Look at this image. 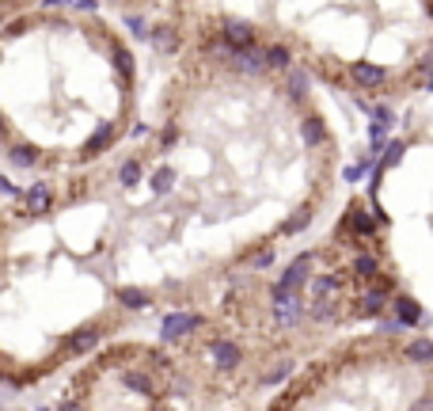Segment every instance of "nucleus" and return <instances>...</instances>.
Returning <instances> with one entry per match:
<instances>
[{"mask_svg": "<svg viewBox=\"0 0 433 411\" xmlns=\"http://www.w3.org/2000/svg\"><path fill=\"white\" fill-rule=\"evenodd\" d=\"M308 267H312V259H308V255L293 259V267H289L285 274L278 278L274 293H270V297H274V305H289V301H293V293H297V289L308 282Z\"/></svg>", "mask_w": 433, "mask_h": 411, "instance_id": "f257e3e1", "label": "nucleus"}, {"mask_svg": "<svg viewBox=\"0 0 433 411\" xmlns=\"http://www.w3.org/2000/svg\"><path fill=\"white\" fill-rule=\"evenodd\" d=\"M194 328H202V316H190V312H172L164 320V343H179L183 335H190Z\"/></svg>", "mask_w": 433, "mask_h": 411, "instance_id": "f03ea898", "label": "nucleus"}, {"mask_svg": "<svg viewBox=\"0 0 433 411\" xmlns=\"http://www.w3.org/2000/svg\"><path fill=\"white\" fill-rule=\"evenodd\" d=\"M209 358H213L216 369H236L243 362V350L236 347V343H228V339H216L209 347Z\"/></svg>", "mask_w": 433, "mask_h": 411, "instance_id": "7ed1b4c3", "label": "nucleus"}, {"mask_svg": "<svg viewBox=\"0 0 433 411\" xmlns=\"http://www.w3.org/2000/svg\"><path fill=\"white\" fill-rule=\"evenodd\" d=\"M232 65H236L240 72H247V77H262V72L270 69L266 53H255L251 46H243V50H236V58H232Z\"/></svg>", "mask_w": 433, "mask_h": 411, "instance_id": "20e7f679", "label": "nucleus"}, {"mask_svg": "<svg viewBox=\"0 0 433 411\" xmlns=\"http://www.w3.org/2000/svg\"><path fill=\"white\" fill-rule=\"evenodd\" d=\"M354 80L365 84V88H380V84L388 80V69H384V65H373V61H357L354 65Z\"/></svg>", "mask_w": 433, "mask_h": 411, "instance_id": "39448f33", "label": "nucleus"}, {"mask_svg": "<svg viewBox=\"0 0 433 411\" xmlns=\"http://www.w3.org/2000/svg\"><path fill=\"white\" fill-rule=\"evenodd\" d=\"M224 39H228L232 50H243V46H251V42H255V27H251V23H243V20H232L228 27H224Z\"/></svg>", "mask_w": 433, "mask_h": 411, "instance_id": "423d86ee", "label": "nucleus"}, {"mask_svg": "<svg viewBox=\"0 0 433 411\" xmlns=\"http://www.w3.org/2000/svg\"><path fill=\"white\" fill-rule=\"evenodd\" d=\"M27 210L31 213H50L53 210V191L46 183H34L31 191H27Z\"/></svg>", "mask_w": 433, "mask_h": 411, "instance_id": "0eeeda50", "label": "nucleus"}, {"mask_svg": "<svg viewBox=\"0 0 433 411\" xmlns=\"http://www.w3.org/2000/svg\"><path fill=\"white\" fill-rule=\"evenodd\" d=\"M99 335H103L99 328H80V331L69 339V350H72V354H88V350L99 343Z\"/></svg>", "mask_w": 433, "mask_h": 411, "instance_id": "6e6552de", "label": "nucleus"}, {"mask_svg": "<svg viewBox=\"0 0 433 411\" xmlns=\"http://www.w3.org/2000/svg\"><path fill=\"white\" fill-rule=\"evenodd\" d=\"M395 316H399L407 328H414V324L422 320V308H418V301H411V297H395Z\"/></svg>", "mask_w": 433, "mask_h": 411, "instance_id": "1a4fd4ad", "label": "nucleus"}, {"mask_svg": "<svg viewBox=\"0 0 433 411\" xmlns=\"http://www.w3.org/2000/svg\"><path fill=\"white\" fill-rule=\"evenodd\" d=\"M384 305H388V289H384V286H376V289H369V293L361 297V312L365 316H380Z\"/></svg>", "mask_w": 433, "mask_h": 411, "instance_id": "9d476101", "label": "nucleus"}, {"mask_svg": "<svg viewBox=\"0 0 433 411\" xmlns=\"http://www.w3.org/2000/svg\"><path fill=\"white\" fill-rule=\"evenodd\" d=\"M118 301L126 305V308H145V305H153V297L145 293V289H134V286H122L118 289Z\"/></svg>", "mask_w": 433, "mask_h": 411, "instance_id": "9b49d317", "label": "nucleus"}, {"mask_svg": "<svg viewBox=\"0 0 433 411\" xmlns=\"http://www.w3.org/2000/svg\"><path fill=\"white\" fill-rule=\"evenodd\" d=\"M115 141V129L110 126H99L96 134L88 137V156H99V153H107V145Z\"/></svg>", "mask_w": 433, "mask_h": 411, "instance_id": "f8f14e48", "label": "nucleus"}, {"mask_svg": "<svg viewBox=\"0 0 433 411\" xmlns=\"http://www.w3.org/2000/svg\"><path fill=\"white\" fill-rule=\"evenodd\" d=\"M8 160H12L15 167H31L34 160H39V148H34V145H12Z\"/></svg>", "mask_w": 433, "mask_h": 411, "instance_id": "ddd939ff", "label": "nucleus"}, {"mask_svg": "<svg viewBox=\"0 0 433 411\" xmlns=\"http://www.w3.org/2000/svg\"><path fill=\"white\" fill-rule=\"evenodd\" d=\"M300 137H304V145H319L327 137V129L319 118H304V126H300Z\"/></svg>", "mask_w": 433, "mask_h": 411, "instance_id": "4468645a", "label": "nucleus"}, {"mask_svg": "<svg viewBox=\"0 0 433 411\" xmlns=\"http://www.w3.org/2000/svg\"><path fill=\"white\" fill-rule=\"evenodd\" d=\"M122 385H126V388H134V392H141V396H153V381H148L145 373H134V369H129V373H122Z\"/></svg>", "mask_w": 433, "mask_h": 411, "instance_id": "2eb2a0df", "label": "nucleus"}, {"mask_svg": "<svg viewBox=\"0 0 433 411\" xmlns=\"http://www.w3.org/2000/svg\"><path fill=\"white\" fill-rule=\"evenodd\" d=\"M407 358H411V362H422V366H426V362H433V343H429V339L411 343V347H407Z\"/></svg>", "mask_w": 433, "mask_h": 411, "instance_id": "dca6fc26", "label": "nucleus"}, {"mask_svg": "<svg viewBox=\"0 0 433 411\" xmlns=\"http://www.w3.org/2000/svg\"><path fill=\"white\" fill-rule=\"evenodd\" d=\"M118 179H122V186H137L141 183V160H126L118 167Z\"/></svg>", "mask_w": 433, "mask_h": 411, "instance_id": "f3484780", "label": "nucleus"}, {"mask_svg": "<svg viewBox=\"0 0 433 411\" xmlns=\"http://www.w3.org/2000/svg\"><path fill=\"white\" fill-rule=\"evenodd\" d=\"M354 274L365 278V282H369V278H376V259H373V255H357V259H354Z\"/></svg>", "mask_w": 433, "mask_h": 411, "instance_id": "a211bd4d", "label": "nucleus"}, {"mask_svg": "<svg viewBox=\"0 0 433 411\" xmlns=\"http://www.w3.org/2000/svg\"><path fill=\"white\" fill-rule=\"evenodd\" d=\"M308 221H312V210L304 206V210H297L293 217H289L285 225H281V232H300V229H308Z\"/></svg>", "mask_w": 433, "mask_h": 411, "instance_id": "6ab92c4d", "label": "nucleus"}, {"mask_svg": "<svg viewBox=\"0 0 433 411\" xmlns=\"http://www.w3.org/2000/svg\"><path fill=\"white\" fill-rule=\"evenodd\" d=\"M338 286H342V282H338L335 274H323V278H316V282H312V293L327 297V293H338Z\"/></svg>", "mask_w": 433, "mask_h": 411, "instance_id": "aec40b11", "label": "nucleus"}, {"mask_svg": "<svg viewBox=\"0 0 433 411\" xmlns=\"http://www.w3.org/2000/svg\"><path fill=\"white\" fill-rule=\"evenodd\" d=\"M172 183H175V172H172V167H160V172L153 175V191H156V194H167V191H172Z\"/></svg>", "mask_w": 433, "mask_h": 411, "instance_id": "412c9836", "label": "nucleus"}, {"mask_svg": "<svg viewBox=\"0 0 433 411\" xmlns=\"http://www.w3.org/2000/svg\"><path fill=\"white\" fill-rule=\"evenodd\" d=\"M304 91H308V77H304L300 69H293V72H289V96H293V99H304Z\"/></svg>", "mask_w": 433, "mask_h": 411, "instance_id": "4be33fe9", "label": "nucleus"}, {"mask_svg": "<svg viewBox=\"0 0 433 411\" xmlns=\"http://www.w3.org/2000/svg\"><path fill=\"white\" fill-rule=\"evenodd\" d=\"M403 148H407L403 141H392L388 145V153H384V160H380V172H388V167H395V164L403 160Z\"/></svg>", "mask_w": 433, "mask_h": 411, "instance_id": "5701e85b", "label": "nucleus"}, {"mask_svg": "<svg viewBox=\"0 0 433 411\" xmlns=\"http://www.w3.org/2000/svg\"><path fill=\"white\" fill-rule=\"evenodd\" d=\"M266 61H270V69H285V65H289V50H285V46H270Z\"/></svg>", "mask_w": 433, "mask_h": 411, "instance_id": "b1692460", "label": "nucleus"}, {"mask_svg": "<svg viewBox=\"0 0 433 411\" xmlns=\"http://www.w3.org/2000/svg\"><path fill=\"white\" fill-rule=\"evenodd\" d=\"M153 42L160 46V50H175V31L172 27H160V31L153 34Z\"/></svg>", "mask_w": 433, "mask_h": 411, "instance_id": "393cba45", "label": "nucleus"}, {"mask_svg": "<svg viewBox=\"0 0 433 411\" xmlns=\"http://www.w3.org/2000/svg\"><path fill=\"white\" fill-rule=\"evenodd\" d=\"M350 221H354V229H357V232H365V236L373 232V221H369V213H365L361 206H354V217H350Z\"/></svg>", "mask_w": 433, "mask_h": 411, "instance_id": "a878e982", "label": "nucleus"}, {"mask_svg": "<svg viewBox=\"0 0 433 411\" xmlns=\"http://www.w3.org/2000/svg\"><path fill=\"white\" fill-rule=\"evenodd\" d=\"M115 65H118L122 72H126V77H134V61H129V50H122V46H118V50H115Z\"/></svg>", "mask_w": 433, "mask_h": 411, "instance_id": "bb28decb", "label": "nucleus"}, {"mask_svg": "<svg viewBox=\"0 0 433 411\" xmlns=\"http://www.w3.org/2000/svg\"><path fill=\"white\" fill-rule=\"evenodd\" d=\"M289 369H293V362H285V366H278L274 373H266V385H274V381H281V377H285Z\"/></svg>", "mask_w": 433, "mask_h": 411, "instance_id": "cd10ccee", "label": "nucleus"}, {"mask_svg": "<svg viewBox=\"0 0 433 411\" xmlns=\"http://www.w3.org/2000/svg\"><path fill=\"white\" fill-rule=\"evenodd\" d=\"M274 263V251H262V255H255V267H270Z\"/></svg>", "mask_w": 433, "mask_h": 411, "instance_id": "c85d7f7f", "label": "nucleus"}, {"mask_svg": "<svg viewBox=\"0 0 433 411\" xmlns=\"http://www.w3.org/2000/svg\"><path fill=\"white\" fill-rule=\"evenodd\" d=\"M129 31H134L137 39H145V23H141V20H129Z\"/></svg>", "mask_w": 433, "mask_h": 411, "instance_id": "c756f323", "label": "nucleus"}, {"mask_svg": "<svg viewBox=\"0 0 433 411\" xmlns=\"http://www.w3.org/2000/svg\"><path fill=\"white\" fill-rule=\"evenodd\" d=\"M69 4H77V8H84V12H91V8H96V0H69Z\"/></svg>", "mask_w": 433, "mask_h": 411, "instance_id": "7c9ffc66", "label": "nucleus"}, {"mask_svg": "<svg viewBox=\"0 0 433 411\" xmlns=\"http://www.w3.org/2000/svg\"><path fill=\"white\" fill-rule=\"evenodd\" d=\"M429 88H433V72H429Z\"/></svg>", "mask_w": 433, "mask_h": 411, "instance_id": "2f4dec72", "label": "nucleus"}]
</instances>
